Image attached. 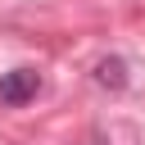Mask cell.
I'll return each instance as SVG.
<instances>
[{
  "instance_id": "cell-2",
  "label": "cell",
  "mask_w": 145,
  "mask_h": 145,
  "mask_svg": "<svg viewBox=\"0 0 145 145\" xmlns=\"http://www.w3.org/2000/svg\"><path fill=\"white\" fill-rule=\"evenodd\" d=\"M95 82H100L104 91H122V86H127V63H122L118 54L100 59V63H95Z\"/></svg>"
},
{
  "instance_id": "cell-1",
  "label": "cell",
  "mask_w": 145,
  "mask_h": 145,
  "mask_svg": "<svg viewBox=\"0 0 145 145\" xmlns=\"http://www.w3.org/2000/svg\"><path fill=\"white\" fill-rule=\"evenodd\" d=\"M41 95V72L36 68H9L0 72V104L5 109H23Z\"/></svg>"
},
{
  "instance_id": "cell-3",
  "label": "cell",
  "mask_w": 145,
  "mask_h": 145,
  "mask_svg": "<svg viewBox=\"0 0 145 145\" xmlns=\"http://www.w3.org/2000/svg\"><path fill=\"white\" fill-rule=\"evenodd\" d=\"M91 145H109V136H104V131H95V136H91Z\"/></svg>"
}]
</instances>
